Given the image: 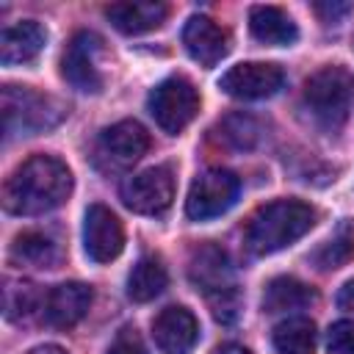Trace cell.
I'll return each instance as SVG.
<instances>
[{
    "label": "cell",
    "instance_id": "26",
    "mask_svg": "<svg viewBox=\"0 0 354 354\" xmlns=\"http://www.w3.org/2000/svg\"><path fill=\"white\" fill-rule=\"evenodd\" d=\"M329 354H354V321H337L326 332Z\"/></svg>",
    "mask_w": 354,
    "mask_h": 354
},
{
    "label": "cell",
    "instance_id": "4",
    "mask_svg": "<svg viewBox=\"0 0 354 354\" xmlns=\"http://www.w3.org/2000/svg\"><path fill=\"white\" fill-rule=\"evenodd\" d=\"M64 116V105L30 86H6L3 88V130L11 136H33Z\"/></svg>",
    "mask_w": 354,
    "mask_h": 354
},
{
    "label": "cell",
    "instance_id": "13",
    "mask_svg": "<svg viewBox=\"0 0 354 354\" xmlns=\"http://www.w3.org/2000/svg\"><path fill=\"white\" fill-rule=\"evenodd\" d=\"M183 44L188 50V55L202 64V66H216L227 50H230V36L221 25H216L210 17L196 14L185 22L183 28Z\"/></svg>",
    "mask_w": 354,
    "mask_h": 354
},
{
    "label": "cell",
    "instance_id": "14",
    "mask_svg": "<svg viewBox=\"0 0 354 354\" xmlns=\"http://www.w3.org/2000/svg\"><path fill=\"white\" fill-rule=\"evenodd\" d=\"M91 288L83 282H61L55 285L47 299H44V315L53 326L58 329H69L75 324H80L91 307Z\"/></svg>",
    "mask_w": 354,
    "mask_h": 354
},
{
    "label": "cell",
    "instance_id": "28",
    "mask_svg": "<svg viewBox=\"0 0 354 354\" xmlns=\"http://www.w3.org/2000/svg\"><path fill=\"white\" fill-rule=\"evenodd\" d=\"M313 8L324 17V22H337V19H340V17H346L354 6H351V3H315Z\"/></svg>",
    "mask_w": 354,
    "mask_h": 354
},
{
    "label": "cell",
    "instance_id": "17",
    "mask_svg": "<svg viewBox=\"0 0 354 354\" xmlns=\"http://www.w3.org/2000/svg\"><path fill=\"white\" fill-rule=\"evenodd\" d=\"M169 8L163 3H111L105 6V17L122 33H147L163 25Z\"/></svg>",
    "mask_w": 354,
    "mask_h": 354
},
{
    "label": "cell",
    "instance_id": "9",
    "mask_svg": "<svg viewBox=\"0 0 354 354\" xmlns=\"http://www.w3.org/2000/svg\"><path fill=\"white\" fill-rule=\"evenodd\" d=\"M282 86H285L282 66L266 64V61L235 64L218 80V88L235 100H266V97H274Z\"/></svg>",
    "mask_w": 354,
    "mask_h": 354
},
{
    "label": "cell",
    "instance_id": "8",
    "mask_svg": "<svg viewBox=\"0 0 354 354\" xmlns=\"http://www.w3.org/2000/svg\"><path fill=\"white\" fill-rule=\"evenodd\" d=\"M122 199L133 213L160 216L174 199V177L169 166H152L133 174L122 185Z\"/></svg>",
    "mask_w": 354,
    "mask_h": 354
},
{
    "label": "cell",
    "instance_id": "7",
    "mask_svg": "<svg viewBox=\"0 0 354 354\" xmlns=\"http://www.w3.org/2000/svg\"><path fill=\"white\" fill-rule=\"evenodd\" d=\"M238 191H241V180L230 169H207L191 183L185 213L194 221L216 218L235 205Z\"/></svg>",
    "mask_w": 354,
    "mask_h": 354
},
{
    "label": "cell",
    "instance_id": "21",
    "mask_svg": "<svg viewBox=\"0 0 354 354\" xmlns=\"http://www.w3.org/2000/svg\"><path fill=\"white\" fill-rule=\"evenodd\" d=\"M277 354H315V324L310 318H288L274 326Z\"/></svg>",
    "mask_w": 354,
    "mask_h": 354
},
{
    "label": "cell",
    "instance_id": "27",
    "mask_svg": "<svg viewBox=\"0 0 354 354\" xmlns=\"http://www.w3.org/2000/svg\"><path fill=\"white\" fill-rule=\"evenodd\" d=\"M108 354H147V348H144V343H141L138 332H136V329H130V326H124V329L113 337V343H111Z\"/></svg>",
    "mask_w": 354,
    "mask_h": 354
},
{
    "label": "cell",
    "instance_id": "29",
    "mask_svg": "<svg viewBox=\"0 0 354 354\" xmlns=\"http://www.w3.org/2000/svg\"><path fill=\"white\" fill-rule=\"evenodd\" d=\"M337 304H340L343 310H354V279H348V282L340 288V293H337Z\"/></svg>",
    "mask_w": 354,
    "mask_h": 354
},
{
    "label": "cell",
    "instance_id": "19",
    "mask_svg": "<svg viewBox=\"0 0 354 354\" xmlns=\"http://www.w3.org/2000/svg\"><path fill=\"white\" fill-rule=\"evenodd\" d=\"M313 301H315V290L296 277H277L268 282V288L263 293V310L266 313H285V310L307 307Z\"/></svg>",
    "mask_w": 354,
    "mask_h": 354
},
{
    "label": "cell",
    "instance_id": "25",
    "mask_svg": "<svg viewBox=\"0 0 354 354\" xmlns=\"http://www.w3.org/2000/svg\"><path fill=\"white\" fill-rule=\"evenodd\" d=\"M218 138L232 149H252L260 138V124L246 113H230L218 122Z\"/></svg>",
    "mask_w": 354,
    "mask_h": 354
},
{
    "label": "cell",
    "instance_id": "23",
    "mask_svg": "<svg viewBox=\"0 0 354 354\" xmlns=\"http://www.w3.org/2000/svg\"><path fill=\"white\" fill-rule=\"evenodd\" d=\"M310 257L318 268H326V271L346 266L354 257V221H340L335 235L329 241H324Z\"/></svg>",
    "mask_w": 354,
    "mask_h": 354
},
{
    "label": "cell",
    "instance_id": "15",
    "mask_svg": "<svg viewBox=\"0 0 354 354\" xmlns=\"http://www.w3.org/2000/svg\"><path fill=\"white\" fill-rule=\"evenodd\" d=\"M100 149L116 166H130V163H136V160H141L147 155V149H149V133L136 119H122V122L111 124L102 133Z\"/></svg>",
    "mask_w": 354,
    "mask_h": 354
},
{
    "label": "cell",
    "instance_id": "24",
    "mask_svg": "<svg viewBox=\"0 0 354 354\" xmlns=\"http://www.w3.org/2000/svg\"><path fill=\"white\" fill-rule=\"evenodd\" d=\"M39 307V290L33 282L8 279L3 288V310L8 321H28Z\"/></svg>",
    "mask_w": 354,
    "mask_h": 354
},
{
    "label": "cell",
    "instance_id": "6",
    "mask_svg": "<svg viewBox=\"0 0 354 354\" xmlns=\"http://www.w3.org/2000/svg\"><path fill=\"white\" fill-rule=\"evenodd\" d=\"M147 105H149V113L158 122V127L177 136L180 130H185L194 122V116L199 111V94L191 80L174 75L149 91Z\"/></svg>",
    "mask_w": 354,
    "mask_h": 354
},
{
    "label": "cell",
    "instance_id": "20",
    "mask_svg": "<svg viewBox=\"0 0 354 354\" xmlns=\"http://www.w3.org/2000/svg\"><path fill=\"white\" fill-rule=\"evenodd\" d=\"M166 282H169V274H166L163 263L158 257H141L127 277V296L138 304L152 301L155 296L163 293Z\"/></svg>",
    "mask_w": 354,
    "mask_h": 354
},
{
    "label": "cell",
    "instance_id": "1",
    "mask_svg": "<svg viewBox=\"0 0 354 354\" xmlns=\"http://www.w3.org/2000/svg\"><path fill=\"white\" fill-rule=\"evenodd\" d=\"M72 191V171L53 155H30L6 183L3 202L8 213L39 216L64 205Z\"/></svg>",
    "mask_w": 354,
    "mask_h": 354
},
{
    "label": "cell",
    "instance_id": "18",
    "mask_svg": "<svg viewBox=\"0 0 354 354\" xmlns=\"http://www.w3.org/2000/svg\"><path fill=\"white\" fill-rule=\"evenodd\" d=\"M249 30L263 44H293L299 39L296 22L277 6H254L249 11Z\"/></svg>",
    "mask_w": 354,
    "mask_h": 354
},
{
    "label": "cell",
    "instance_id": "12",
    "mask_svg": "<svg viewBox=\"0 0 354 354\" xmlns=\"http://www.w3.org/2000/svg\"><path fill=\"white\" fill-rule=\"evenodd\" d=\"M152 337L163 354H188L199 340V321L185 307H166L152 321Z\"/></svg>",
    "mask_w": 354,
    "mask_h": 354
},
{
    "label": "cell",
    "instance_id": "2",
    "mask_svg": "<svg viewBox=\"0 0 354 354\" xmlns=\"http://www.w3.org/2000/svg\"><path fill=\"white\" fill-rule=\"evenodd\" d=\"M315 224V210L299 199H277L263 205L246 224V246L252 254H274L301 235H307Z\"/></svg>",
    "mask_w": 354,
    "mask_h": 354
},
{
    "label": "cell",
    "instance_id": "5",
    "mask_svg": "<svg viewBox=\"0 0 354 354\" xmlns=\"http://www.w3.org/2000/svg\"><path fill=\"white\" fill-rule=\"evenodd\" d=\"M354 77L343 66H324L304 83V102L318 124L326 130H337L351 108Z\"/></svg>",
    "mask_w": 354,
    "mask_h": 354
},
{
    "label": "cell",
    "instance_id": "11",
    "mask_svg": "<svg viewBox=\"0 0 354 354\" xmlns=\"http://www.w3.org/2000/svg\"><path fill=\"white\" fill-rule=\"evenodd\" d=\"M83 246L94 263H111L124 249V230L116 213L105 205H91L83 221Z\"/></svg>",
    "mask_w": 354,
    "mask_h": 354
},
{
    "label": "cell",
    "instance_id": "31",
    "mask_svg": "<svg viewBox=\"0 0 354 354\" xmlns=\"http://www.w3.org/2000/svg\"><path fill=\"white\" fill-rule=\"evenodd\" d=\"M28 354H66L61 346H53V343H47V346H36V348H30Z\"/></svg>",
    "mask_w": 354,
    "mask_h": 354
},
{
    "label": "cell",
    "instance_id": "10",
    "mask_svg": "<svg viewBox=\"0 0 354 354\" xmlns=\"http://www.w3.org/2000/svg\"><path fill=\"white\" fill-rule=\"evenodd\" d=\"M100 53H102V39L97 33L80 30L72 36L64 53V61H61V72L77 91H86V94L102 91V75L97 66Z\"/></svg>",
    "mask_w": 354,
    "mask_h": 354
},
{
    "label": "cell",
    "instance_id": "22",
    "mask_svg": "<svg viewBox=\"0 0 354 354\" xmlns=\"http://www.w3.org/2000/svg\"><path fill=\"white\" fill-rule=\"evenodd\" d=\"M11 260L19 266L50 268L58 260V246L41 232H22L11 243Z\"/></svg>",
    "mask_w": 354,
    "mask_h": 354
},
{
    "label": "cell",
    "instance_id": "16",
    "mask_svg": "<svg viewBox=\"0 0 354 354\" xmlns=\"http://www.w3.org/2000/svg\"><path fill=\"white\" fill-rule=\"evenodd\" d=\"M44 44H47V30L39 22L25 19V22L8 25L0 33V61L6 66L28 64L44 50Z\"/></svg>",
    "mask_w": 354,
    "mask_h": 354
},
{
    "label": "cell",
    "instance_id": "30",
    "mask_svg": "<svg viewBox=\"0 0 354 354\" xmlns=\"http://www.w3.org/2000/svg\"><path fill=\"white\" fill-rule=\"evenodd\" d=\"M213 354H249V348H243L238 343H227V346H218Z\"/></svg>",
    "mask_w": 354,
    "mask_h": 354
},
{
    "label": "cell",
    "instance_id": "3",
    "mask_svg": "<svg viewBox=\"0 0 354 354\" xmlns=\"http://www.w3.org/2000/svg\"><path fill=\"white\" fill-rule=\"evenodd\" d=\"M188 277L196 290H202L210 301L213 318L218 324H232L241 313V296L232 282V268L227 254L216 243H205L194 249L188 263Z\"/></svg>",
    "mask_w": 354,
    "mask_h": 354
}]
</instances>
